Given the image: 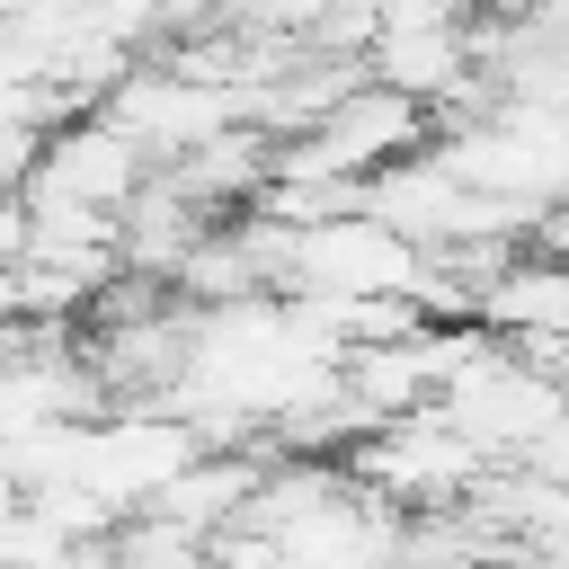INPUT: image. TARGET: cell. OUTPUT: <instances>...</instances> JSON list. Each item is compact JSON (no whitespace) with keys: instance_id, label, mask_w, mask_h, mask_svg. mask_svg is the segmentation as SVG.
<instances>
[{"instance_id":"cell-5","label":"cell","mask_w":569,"mask_h":569,"mask_svg":"<svg viewBox=\"0 0 569 569\" xmlns=\"http://www.w3.org/2000/svg\"><path fill=\"white\" fill-rule=\"evenodd\" d=\"M533 27H542L551 44H569V0H533Z\"/></svg>"},{"instance_id":"cell-2","label":"cell","mask_w":569,"mask_h":569,"mask_svg":"<svg viewBox=\"0 0 569 569\" xmlns=\"http://www.w3.org/2000/svg\"><path fill=\"white\" fill-rule=\"evenodd\" d=\"M427 267H436V249L409 240L400 222H382L365 204V213L311 222L293 240V284L284 293H329V302H356V293H427Z\"/></svg>"},{"instance_id":"cell-6","label":"cell","mask_w":569,"mask_h":569,"mask_svg":"<svg viewBox=\"0 0 569 569\" xmlns=\"http://www.w3.org/2000/svg\"><path fill=\"white\" fill-rule=\"evenodd\" d=\"M560 107H569V98H560Z\"/></svg>"},{"instance_id":"cell-4","label":"cell","mask_w":569,"mask_h":569,"mask_svg":"<svg viewBox=\"0 0 569 569\" xmlns=\"http://www.w3.org/2000/svg\"><path fill=\"white\" fill-rule=\"evenodd\" d=\"M151 178H160V160H151L116 116H71V124L44 142L36 178H27V187H9V196H27V204H89V213H124Z\"/></svg>"},{"instance_id":"cell-1","label":"cell","mask_w":569,"mask_h":569,"mask_svg":"<svg viewBox=\"0 0 569 569\" xmlns=\"http://www.w3.org/2000/svg\"><path fill=\"white\" fill-rule=\"evenodd\" d=\"M347 471H356V489L391 498L400 516H453V507H471V489H480L498 462H489L445 409H418V418L373 427V436L347 453Z\"/></svg>"},{"instance_id":"cell-3","label":"cell","mask_w":569,"mask_h":569,"mask_svg":"<svg viewBox=\"0 0 569 569\" xmlns=\"http://www.w3.org/2000/svg\"><path fill=\"white\" fill-rule=\"evenodd\" d=\"M98 116H116L160 169L169 160H187V151H204V142H222L231 124H249V98L240 89H213V80H196V71H178V62H160V53H142L116 89H107V107Z\"/></svg>"}]
</instances>
